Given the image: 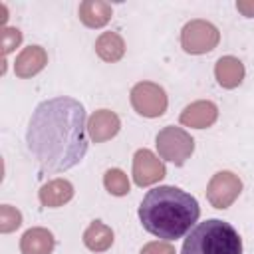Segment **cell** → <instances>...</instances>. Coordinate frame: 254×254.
I'll list each match as a JSON object with an SVG mask.
<instances>
[{
	"mask_svg": "<svg viewBox=\"0 0 254 254\" xmlns=\"http://www.w3.org/2000/svg\"><path fill=\"white\" fill-rule=\"evenodd\" d=\"M79 16L87 26H103L111 16V8L103 2H83L79 6Z\"/></svg>",
	"mask_w": 254,
	"mask_h": 254,
	"instance_id": "cell-14",
	"label": "cell"
},
{
	"mask_svg": "<svg viewBox=\"0 0 254 254\" xmlns=\"http://www.w3.org/2000/svg\"><path fill=\"white\" fill-rule=\"evenodd\" d=\"M20 42H22L20 30H16V28H4V30H2V34H0V44H2V52H4V54L12 52Z\"/></svg>",
	"mask_w": 254,
	"mask_h": 254,
	"instance_id": "cell-19",
	"label": "cell"
},
{
	"mask_svg": "<svg viewBox=\"0 0 254 254\" xmlns=\"http://www.w3.org/2000/svg\"><path fill=\"white\" fill-rule=\"evenodd\" d=\"M18 226H20V212L16 208L4 204L2 210H0V228L4 232H10V230H14Z\"/></svg>",
	"mask_w": 254,
	"mask_h": 254,
	"instance_id": "cell-18",
	"label": "cell"
},
{
	"mask_svg": "<svg viewBox=\"0 0 254 254\" xmlns=\"http://www.w3.org/2000/svg\"><path fill=\"white\" fill-rule=\"evenodd\" d=\"M218 42V32L214 26L194 20L190 24L185 26L183 30V46L187 52L192 54H202V52H210Z\"/></svg>",
	"mask_w": 254,
	"mask_h": 254,
	"instance_id": "cell-4",
	"label": "cell"
},
{
	"mask_svg": "<svg viewBox=\"0 0 254 254\" xmlns=\"http://www.w3.org/2000/svg\"><path fill=\"white\" fill-rule=\"evenodd\" d=\"M113 242V234L109 228H105L99 222H93L85 232V244L91 250H105Z\"/></svg>",
	"mask_w": 254,
	"mask_h": 254,
	"instance_id": "cell-16",
	"label": "cell"
},
{
	"mask_svg": "<svg viewBox=\"0 0 254 254\" xmlns=\"http://www.w3.org/2000/svg\"><path fill=\"white\" fill-rule=\"evenodd\" d=\"M216 117V109L212 103H194L185 109L183 113V123L192 125V127H206L212 123Z\"/></svg>",
	"mask_w": 254,
	"mask_h": 254,
	"instance_id": "cell-13",
	"label": "cell"
},
{
	"mask_svg": "<svg viewBox=\"0 0 254 254\" xmlns=\"http://www.w3.org/2000/svg\"><path fill=\"white\" fill-rule=\"evenodd\" d=\"M44 64H46V54H44V50L38 48V46H30V48H26V50L18 56L16 65H14V71H16V75H20V77H28V75H34L36 71H40V69L44 67Z\"/></svg>",
	"mask_w": 254,
	"mask_h": 254,
	"instance_id": "cell-8",
	"label": "cell"
},
{
	"mask_svg": "<svg viewBox=\"0 0 254 254\" xmlns=\"http://www.w3.org/2000/svg\"><path fill=\"white\" fill-rule=\"evenodd\" d=\"M242 73H244V67L234 58H222L216 64V77H218V83L224 87L238 85L242 81Z\"/></svg>",
	"mask_w": 254,
	"mask_h": 254,
	"instance_id": "cell-10",
	"label": "cell"
},
{
	"mask_svg": "<svg viewBox=\"0 0 254 254\" xmlns=\"http://www.w3.org/2000/svg\"><path fill=\"white\" fill-rule=\"evenodd\" d=\"M117 127H119L117 117H115L111 111H105V109H103V111H99V113H95V115L91 117V127H89V131H91V137H93L95 141H103V139L115 135V133H117Z\"/></svg>",
	"mask_w": 254,
	"mask_h": 254,
	"instance_id": "cell-12",
	"label": "cell"
},
{
	"mask_svg": "<svg viewBox=\"0 0 254 254\" xmlns=\"http://www.w3.org/2000/svg\"><path fill=\"white\" fill-rule=\"evenodd\" d=\"M95 50H97V54H99L103 60L115 62V60H119V58L123 56V40H121L117 34L107 32V34H103V36L97 40Z\"/></svg>",
	"mask_w": 254,
	"mask_h": 254,
	"instance_id": "cell-15",
	"label": "cell"
},
{
	"mask_svg": "<svg viewBox=\"0 0 254 254\" xmlns=\"http://www.w3.org/2000/svg\"><path fill=\"white\" fill-rule=\"evenodd\" d=\"M131 97H133V105L137 107V111L141 115H149V117L161 115L165 111V105H167L163 89L153 85V83H139L133 89Z\"/></svg>",
	"mask_w": 254,
	"mask_h": 254,
	"instance_id": "cell-5",
	"label": "cell"
},
{
	"mask_svg": "<svg viewBox=\"0 0 254 254\" xmlns=\"http://www.w3.org/2000/svg\"><path fill=\"white\" fill-rule=\"evenodd\" d=\"M181 254H242V238L230 222L208 218L187 234Z\"/></svg>",
	"mask_w": 254,
	"mask_h": 254,
	"instance_id": "cell-3",
	"label": "cell"
},
{
	"mask_svg": "<svg viewBox=\"0 0 254 254\" xmlns=\"http://www.w3.org/2000/svg\"><path fill=\"white\" fill-rule=\"evenodd\" d=\"M22 254H50L54 248V238L44 228H32L22 236Z\"/></svg>",
	"mask_w": 254,
	"mask_h": 254,
	"instance_id": "cell-9",
	"label": "cell"
},
{
	"mask_svg": "<svg viewBox=\"0 0 254 254\" xmlns=\"http://www.w3.org/2000/svg\"><path fill=\"white\" fill-rule=\"evenodd\" d=\"M26 143L42 173L75 167L87 153L83 105L71 97L42 101L30 117Z\"/></svg>",
	"mask_w": 254,
	"mask_h": 254,
	"instance_id": "cell-1",
	"label": "cell"
},
{
	"mask_svg": "<svg viewBox=\"0 0 254 254\" xmlns=\"http://www.w3.org/2000/svg\"><path fill=\"white\" fill-rule=\"evenodd\" d=\"M44 206H60L71 198V185L67 181H52L40 190Z\"/></svg>",
	"mask_w": 254,
	"mask_h": 254,
	"instance_id": "cell-11",
	"label": "cell"
},
{
	"mask_svg": "<svg viewBox=\"0 0 254 254\" xmlns=\"http://www.w3.org/2000/svg\"><path fill=\"white\" fill-rule=\"evenodd\" d=\"M105 187L113 194H125L129 192V181L119 169H111L105 173Z\"/></svg>",
	"mask_w": 254,
	"mask_h": 254,
	"instance_id": "cell-17",
	"label": "cell"
},
{
	"mask_svg": "<svg viewBox=\"0 0 254 254\" xmlns=\"http://www.w3.org/2000/svg\"><path fill=\"white\" fill-rule=\"evenodd\" d=\"M200 206L196 198L179 187H155L147 190L139 204L143 228L161 240L183 238L196 226Z\"/></svg>",
	"mask_w": 254,
	"mask_h": 254,
	"instance_id": "cell-2",
	"label": "cell"
},
{
	"mask_svg": "<svg viewBox=\"0 0 254 254\" xmlns=\"http://www.w3.org/2000/svg\"><path fill=\"white\" fill-rule=\"evenodd\" d=\"M165 175L163 165L151 151H139L135 155V181L137 185H149Z\"/></svg>",
	"mask_w": 254,
	"mask_h": 254,
	"instance_id": "cell-7",
	"label": "cell"
},
{
	"mask_svg": "<svg viewBox=\"0 0 254 254\" xmlns=\"http://www.w3.org/2000/svg\"><path fill=\"white\" fill-rule=\"evenodd\" d=\"M238 192L240 181L232 177V173H218L208 187V198L216 208H226V204H230Z\"/></svg>",
	"mask_w": 254,
	"mask_h": 254,
	"instance_id": "cell-6",
	"label": "cell"
}]
</instances>
